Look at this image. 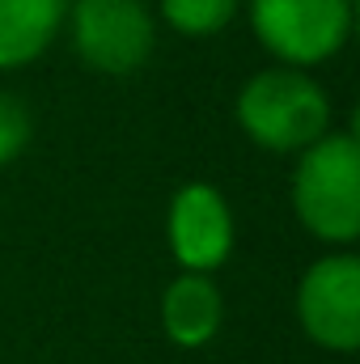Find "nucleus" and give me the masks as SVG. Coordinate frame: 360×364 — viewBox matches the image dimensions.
Instances as JSON below:
<instances>
[{
  "mask_svg": "<svg viewBox=\"0 0 360 364\" xmlns=\"http://www.w3.org/2000/svg\"><path fill=\"white\" fill-rule=\"evenodd\" d=\"M30 140V114L13 93H0V166H9Z\"/></svg>",
  "mask_w": 360,
  "mask_h": 364,
  "instance_id": "10",
  "label": "nucleus"
},
{
  "mask_svg": "<svg viewBox=\"0 0 360 364\" xmlns=\"http://www.w3.org/2000/svg\"><path fill=\"white\" fill-rule=\"evenodd\" d=\"M301 225L322 242H352L360 233V149L352 136H322L305 149L292 174Z\"/></svg>",
  "mask_w": 360,
  "mask_h": 364,
  "instance_id": "2",
  "label": "nucleus"
},
{
  "mask_svg": "<svg viewBox=\"0 0 360 364\" xmlns=\"http://www.w3.org/2000/svg\"><path fill=\"white\" fill-rule=\"evenodd\" d=\"M301 322L314 343L352 352L360 343V263L352 255H331L301 279Z\"/></svg>",
  "mask_w": 360,
  "mask_h": 364,
  "instance_id": "5",
  "label": "nucleus"
},
{
  "mask_svg": "<svg viewBox=\"0 0 360 364\" xmlns=\"http://www.w3.org/2000/svg\"><path fill=\"white\" fill-rule=\"evenodd\" d=\"M259 43L284 64L335 55L352 30V0H250Z\"/></svg>",
  "mask_w": 360,
  "mask_h": 364,
  "instance_id": "3",
  "label": "nucleus"
},
{
  "mask_svg": "<svg viewBox=\"0 0 360 364\" xmlns=\"http://www.w3.org/2000/svg\"><path fill=\"white\" fill-rule=\"evenodd\" d=\"M170 246L186 272H212L233 246V216L216 186L186 182L170 203Z\"/></svg>",
  "mask_w": 360,
  "mask_h": 364,
  "instance_id": "6",
  "label": "nucleus"
},
{
  "mask_svg": "<svg viewBox=\"0 0 360 364\" xmlns=\"http://www.w3.org/2000/svg\"><path fill=\"white\" fill-rule=\"evenodd\" d=\"M162 322L170 331V339L182 348H199L216 335L221 326V292L208 275L186 272L179 275L170 288H166V301H162Z\"/></svg>",
  "mask_w": 360,
  "mask_h": 364,
  "instance_id": "8",
  "label": "nucleus"
},
{
  "mask_svg": "<svg viewBox=\"0 0 360 364\" xmlns=\"http://www.w3.org/2000/svg\"><path fill=\"white\" fill-rule=\"evenodd\" d=\"M73 0H0V68H21L47 51Z\"/></svg>",
  "mask_w": 360,
  "mask_h": 364,
  "instance_id": "7",
  "label": "nucleus"
},
{
  "mask_svg": "<svg viewBox=\"0 0 360 364\" xmlns=\"http://www.w3.org/2000/svg\"><path fill=\"white\" fill-rule=\"evenodd\" d=\"M238 123L263 149H309L331 132V102L297 68H268L238 93Z\"/></svg>",
  "mask_w": 360,
  "mask_h": 364,
  "instance_id": "1",
  "label": "nucleus"
},
{
  "mask_svg": "<svg viewBox=\"0 0 360 364\" xmlns=\"http://www.w3.org/2000/svg\"><path fill=\"white\" fill-rule=\"evenodd\" d=\"M73 43L97 73H136L153 51V17L140 0H73Z\"/></svg>",
  "mask_w": 360,
  "mask_h": 364,
  "instance_id": "4",
  "label": "nucleus"
},
{
  "mask_svg": "<svg viewBox=\"0 0 360 364\" xmlns=\"http://www.w3.org/2000/svg\"><path fill=\"white\" fill-rule=\"evenodd\" d=\"M162 13L174 30L203 38V34H216L238 13V0H162Z\"/></svg>",
  "mask_w": 360,
  "mask_h": 364,
  "instance_id": "9",
  "label": "nucleus"
}]
</instances>
